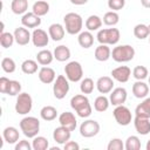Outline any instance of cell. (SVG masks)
I'll return each mask as SVG.
<instances>
[{"instance_id":"obj_14","label":"cell","mask_w":150,"mask_h":150,"mask_svg":"<svg viewBox=\"0 0 150 150\" xmlns=\"http://www.w3.org/2000/svg\"><path fill=\"white\" fill-rule=\"evenodd\" d=\"M70 136H71V131L63 125L55 128L53 131V139L60 145L66 144L70 139Z\"/></svg>"},{"instance_id":"obj_19","label":"cell","mask_w":150,"mask_h":150,"mask_svg":"<svg viewBox=\"0 0 150 150\" xmlns=\"http://www.w3.org/2000/svg\"><path fill=\"white\" fill-rule=\"evenodd\" d=\"M21 25L26 28H36L41 25V16L33 12H27L21 18Z\"/></svg>"},{"instance_id":"obj_34","label":"cell","mask_w":150,"mask_h":150,"mask_svg":"<svg viewBox=\"0 0 150 150\" xmlns=\"http://www.w3.org/2000/svg\"><path fill=\"white\" fill-rule=\"evenodd\" d=\"M38 68H39L38 61L32 60V59H27L21 63V70L23 74H27V75L35 74L38 71Z\"/></svg>"},{"instance_id":"obj_41","label":"cell","mask_w":150,"mask_h":150,"mask_svg":"<svg viewBox=\"0 0 150 150\" xmlns=\"http://www.w3.org/2000/svg\"><path fill=\"white\" fill-rule=\"evenodd\" d=\"M149 75V70L145 66H136L132 69V76L136 81H143L148 77Z\"/></svg>"},{"instance_id":"obj_29","label":"cell","mask_w":150,"mask_h":150,"mask_svg":"<svg viewBox=\"0 0 150 150\" xmlns=\"http://www.w3.org/2000/svg\"><path fill=\"white\" fill-rule=\"evenodd\" d=\"M53 60H54V54L48 49H41L36 54V61L41 66H48L53 62Z\"/></svg>"},{"instance_id":"obj_45","label":"cell","mask_w":150,"mask_h":150,"mask_svg":"<svg viewBox=\"0 0 150 150\" xmlns=\"http://www.w3.org/2000/svg\"><path fill=\"white\" fill-rule=\"evenodd\" d=\"M125 6V0H108V7L111 11H121Z\"/></svg>"},{"instance_id":"obj_47","label":"cell","mask_w":150,"mask_h":150,"mask_svg":"<svg viewBox=\"0 0 150 150\" xmlns=\"http://www.w3.org/2000/svg\"><path fill=\"white\" fill-rule=\"evenodd\" d=\"M9 82H11V80L7 79L6 76H1L0 77V91L2 94H7V90H8V87H9Z\"/></svg>"},{"instance_id":"obj_49","label":"cell","mask_w":150,"mask_h":150,"mask_svg":"<svg viewBox=\"0 0 150 150\" xmlns=\"http://www.w3.org/2000/svg\"><path fill=\"white\" fill-rule=\"evenodd\" d=\"M89 0H70V2L75 6H82V5H86Z\"/></svg>"},{"instance_id":"obj_31","label":"cell","mask_w":150,"mask_h":150,"mask_svg":"<svg viewBox=\"0 0 150 150\" xmlns=\"http://www.w3.org/2000/svg\"><path fill=\"white\" fill-rule=\"evenodd\" d=\"M40 116L43 121L50 122V121H54L57 117V110L53 105H45L40 110Z\"/></svg>"},{"instance_id":"obj_33","label":"cell","mask_w":150,"mask_h":150,"mask_svg":"<svg viewBox=\"0 0 150 150\" xmlns=\"http://www.w3.org/2000/svg\"><path fill=\"white\" fill-rule=\"evenodd\" d=\"M32 12L39 16H43L49 12V4L45 0H38L32 7Z\"/></svg>"},{"instance_id":"obj_12","label":"cell","mask_w":150,"mask_h":150,"mask_svg":"<svg viewBox=\"0 0 150 150\" xmlns=\"http://www.w3.org/2000/svg\"><path fill=\"white\" fill-rule=\"evenodd\" d=\"M130 76H131V69L128 66H120L111 70V77L120 83L128 82Z\"/></svg>"},{"instance_id":"obj_4","label":"cell","mask_w":150,"mask_h":150,"mask_svg":"<svg viewBox=\"0 0 150 150\" xmlns=\"http://www.w3.org/2000/svg\"><path fill=\"white\" fill-rule=\"evenodd\" d=\"M135 48L130 45H118L112 48L111 50V57L114 61L123 63V62H129L134 59L135 56Z\"/></svg>"},{"instance_id":"obj_39","label":"cell","mask_w":150,"mask_h":150,"mask_svg":"<svg viewBox=\"0 0 150 150\" xmlns=\"http://www.w3.org/2000/svg\"><path fill=\"white\" fill-rule=\"evenodd\" d=\"M120 21V15L115 11H109L103 15V23L107 26H115Z\"/></svg>"},{"instance_id":"obj_52","label":"cell","mask_w":150,"mask_h":150,"mask_svg":"<svg viewBox=\"0 0 150 150\" xmlns=\"http://www.w3.org/2000/svg\"><path fill=\"white\" fill-rule=\"evenodd\" d=\"M149 43H150V34H149Z\"/></svg>"},{"instance_id":"obj_10","label":"cell","mask_w":150,"mask_h":150,"mask_svg":"<svg viewBox=\"0 0 150 150\" xmlns=\"http://www.w3.org/2000/svg\"><path fill=\"white\" fill-rule=\"evenodd\" d=\"M101 130V125L95 120H86L80 125V135L84 138H91L96 136Z\"/></svg>"},{"instance_id":"obj_5","label":"cell","mask_w":150,"mask_h":150,"mask_svg":"<svg viewBox=\"0 0 150 150\" xmlns=\"http://www.w3.org/2000/svg\"><path fill=\"white\" fill-rule=\"evenodd\" d=\"M96 39L101 45H117L121 39V33L117 28H102L97 32Z\"/></svg>"},{"instance_id":"obj_40","label":"cell","mask_w":150,"mask_h":150,"mask_svg":"<svg viewBox=\"0 0 150 150\" xmlns=\"http://www.w3.org/2000/svg\"><path fill=\"white\" fill-rule=\"evenodd\" d=\"M15 42V38L14 34L9 33V32H4L0 33V45L4 48H9L13 46V43Z\"/></svg>"},{"instance_id":"obj_3","label":"cell","mask_w":150,"mask_h":150,"mask_svg":"<svg viewBox=\"0 0 150 150\" xmlns=\"http://www.w3.org/2000/svg\"><path fill=\"white\" fill-rule=\"evenodd\" d=\"M19 125L22 134L28 138H34L40 131V121L34 116H25Z\"/></svg>"},{"instance_id":"obj_23","label":"cell","mask_w":150,"mask_h":150,"mask_svg":"<svg viewBox=\"0 0 150 150\" xmlns=\"http://www.w3.org/2000/svg\"><path fill=\"white\" fill-rule=\"evenodd\" d=\"M94 56L97 61L100 62H105L108 61L110 57H111V49L109 48L108 45H101L97 46L95 48V53H94Z\"/></svg>"},{"instance_id":"obj_15","label":"cell","mask_w":150,"mask_h":150,"mask_svg":"<svg viewBox=\"0 0 150 150\" xmlns=\"http://www.w3.org/2000/svg\"><path fill=\"white\" fill-rule=\"evenodd\" d=\"M59 123H60V125H63V127L68 128L70 131H74L76 129V127H77L76 117L70 111H64V112L60 114V116H59Z\"/></svg>"},{"instance_id":"obj_1","label":"cell","mask_w":150,"mask_h":150,"mask_svg":"<svg viewBox=\"0 0 150 150\" xmlns=\"http://www.w3.org/2000/svg\"><path fill=\"white\" fill-rule=\"evenodd\" d=\"M70 107L81 118H87L93 112V108L90 105L89 98L84 94H77L73 96L70 98Z\"/></svg>"},{"instance_id":"obj_24","label":"cell","mask_w":150,"mask_h":150,"mask_svg":"<svg viewBox=\"0 0 150 150\" xmlns=\"http://www.w3.org/2000/svg\"><path fill=\"white\" fill-rule=\"evenodd\" d=\"M132 94L136 98H145L149 94V86L144 81H136L132 84Z\"/></svg>"},{"instance_id":"obj_35","label":"cell","mask_w":150,"mask_h":150,"mask_svg":"<svg viewBox=\"0 0 150 150\" xmlns=\"http://www.w3.org/2000/svg\"><path fill=\"white\" fill-rule=\"evenodd\" d=\"M149 34H150L149 26L145 23H137L134 27V35L139 40H144L149 38Z\"/></svg>"},{"instance_id":"obj_46","label":"cell","mask_w":150,"mask_h":150,"mask_svg":"<svg viewBox=\"0 0 150 150\" xmlns=\"http://www.w3.org/2000/svg\"><path fill=\"white\" fill-rule=\"evenodd\" d=\"M32 149H33L32 144L26 139L19 141L18 143H15V146H14V150H32Z\"/></svg>"},{"instance_id":"obj_38","label":"cell","mask_w":150,"mask_h":150,"mask_svg":"<svg viewBox=\"0 0 150 150\" xmlns=\"http://www.w3.org/2000/svg\"><path fill=\"white\" fill-rule=\"evenodd\" d=\"M96 86V83H94L93 79L90 77H84L81 80V84H80V90L82 94L87 95V94H91L94 91V87Z\"/></svg>"},{"instance_id":"obj_6","label":"cell","mask_w":150,"mask_h":150,"mask_svg":"<svg viewBox=\"0 0 150 150\" xmlns=\"http://www.w3.org/2000/svg\"><path fill=\"white\" fill-rule=\"evenodd\" d=\"M15 111L19 115H27L33 108V98L28 93H20L15 101Z\"/></svg>"},{"instance_id":"obj_51","label":"cell","mask_w":150,"mask_h":150,"mask_svg":"<svg viewBox=\"0 0 150 150\" xmlns=\"http://www.w3.org/2000/svg\"><path fill=\"white\" fill-rule=\"evenodd\" d=\"M145 149L146 150H150V139L146 142V145H145Z\"/></svg>"},{"instance_id":"obj_11","label":"cell","mask_w":150,"mask_h":150,"mask_svg":"<svg viewBox=\"0 0 150 150\" xmlns=\"http://www.w3.org/2000/svg\"><path fill=\"white\" fill-rule=\"evenodd\" d=\"M127 97H128L127 89L123 88V87H117V88H114L110 91L109 101H110V104H112V105L116 107V105L123 104L127 101Z\"/></svg>"},{"instance_id":"obj_17","label":"cell","mask_w":150,"mask_h":150,"mask_svg":"<svg viewBox=\"0 0 150 150\" xmlns=\"http://www.w3.org/2000/svg\"><path fill=\"white\" fill-rule=\"evenodd\" d=\"M14 38H15V42L19 45V46H26L29 43V41L32 40V34L29 33V30L21 26V27H18L15 28L14 30Z\"/></svg>"},{"instance_id":"obj_9","label":"cell","mask_w":150,"mask_h":150,"mask_svg":"<svg viewBox=\"0 0 150 150\" xmlns=\"http://www.w3.org/2000/svg\"><path fill=\"white\" fill-rule=\"evenodd\" d=\"M112 115H114V118L117 122V124L118 125H122V127L129 125L131 123V121H132L131 111L124 104L116 105L115 109H114V111H112Z\"/></svg>"},{"instance_id":"obj_30","label":"cell","mask_w":150,"mask_h":150,"mask_svg":"<svg viewBox=\"0 0 150 150\" xmlns=\"http://www.w3.org/2000/svg\"><path fill=\"white\" fill-rule=\"evenodd\" d=\"M11 9L16 15H23L28 11V0H12Z\"/></svg>"},{"instance_id":"obj_7","label":"cell","mask_w":150,"mask_h":150,"mask_svg":"<svg viewBox=\"0 0 150 150\" xmlns=\"http://www.w3.org/2000/svg\"><path fill=\"white\" fill-rule=\"evenodd\" d=\"M64 74L69 82H79L83 77V68L79 61H70L64 66Z\"/></svg>"},{"instance_id":"obj_28","label":"cell","mask_w":150,"mask_h":150,"mask_svg":"<svg viewBox=\"0 0 150 150\" xmlns=\"http://www.w3.org/2000/svg\"><path fill=\"white\" fill-rule=\"evenodd\" d=\"M135 116L142 117H150V97H145L136 108H135Z\"/></svg>"},{"instance_id":"obj_22","label":"cell","mask_w":150,"mask_h":150,"mask_svg":"<svg viewBox=\"0 0 150 150\" xmlns=\"http://www.w3.org/2000/svg\"><path fill=\"white\" fill-rule=\"evenodd\" d=\"M20 132L15 127H6L2 131V138L8 144H15L19 142Z\"/></svg>"},{"instance_id":"obj_21","label":"cell","mask_w":150,"mask_h":150,"mask_svg":"<svg viewBox=\"0 0 150 150\" xmlns=\"http://www.w3.org/2000/svg\"><path fill=\"white\" fill-rule=\"evenodd\" d=\"M48 34H49V38L53 41H61L64 38L66 28L61 23H57V22L56 23H52L48 27Z\"/></svg>"},{"instance_id":"obj_25","label":"cell","mask_w":150,"mask_h":150,"mask_svg":"<svg viewBox=\"0 0 150 150\" xmlns=\"http://www.w3.org/2000/svg\"><path fill=\"white\" fill-rule=\"evenodd\" d=\"M53 54H54V59H55L56 61H59V62L68 61V60L70 59V55H71L70 49H69L66 45H60V46L55 47Z\"/></svg>"},{"instance_id":"obj_13","label":"cell","mask_w":150,"mask_h":150,"mask_svg":"<svg viewBox=\"0 0 150 150\" xmlns=\"http://www.w3.org/2000/svg\"><path fill=\"white\" fill-rule=\"evenodd\" d=\"M32 42L35 47H46L49 42V34L41 28H34L32 33Z\"/></svg>"},{"instance_id":"obj_20","label":"cell","mask_w":150,"mask_h":150,"mask_svg":"<svg viewBox=\"0 0 150 150\" xmlns=\"http://www.w3.org/2000/svg\"><path fill=\"white\" fill-rule=\"evenodd\" d=\"M38 76H39V80L45 83V84H49V83H54L55 79H56V74H55V70L48 66H43L39 69V73H38Z\"/></svg>"},{"instance_id":"obj_18","label":"cell","mask_w":150,"mask_h":150,"mask_svg":"<svg viewBox=\"0 0 150 150\" xmlns=\"http://www.w3.org/2000/svg\"><path fill=\"white\" fill-rule=\"evenodd\" d=\"M96 88L100 94H109L114 89V79L110 76H101L96 81Z\"/></svg>"},{"instance_id":"obj_2","label":"cell","mask_w":150,"mask_h":150,"mask_svg":"<svg viewBox=\"0 0 150 150\" xmlns=\"http://www.w3.org/2000/svg\"><path fill=\"white\" fill-rule=\"evenodd\" d=\"M63 22H64V28L66 32L70 35L80 34L82 32L83 27V19L80 14L69 12L63 16Z\"/></svg>"},{"instance_id":"obj_37","label":"cell","mask_w":150,"mask_h":150,"mask_svg":"<svg viewBox=\"0 0 150 150\" xmlns=\"http://www.w3.org/2000/svg\"><path fill=\"white\" fill-rule=\"evenodd\" d=\"M141 146H142V144H141V139L138 136L131 135L125 139V143H124L125 150H139Z\"/></svg>"},{"instance_id":"obj_26","label":"cell","mask_w":150,"mask_h":150,"mask_svg":"<svg viewBox=\"0 0 150 150\" xmlns=\"http://www.w3.org/2000/svg\"><path fill=\"white\" fill-rule=\"evenodd\" d=\"M77 42H79V45H80L82 48L88 49V48H90V47L93 46V43H94V35L91 34L90 30H83V32H81V33L79 34V36H77Z\"/></svg>"},{"instance_id":"obj_8","label":"cell","mask_w":150,"mask_h":150,"mask_svg":"<svg viewBox=\"0 0 150 150\" xmlns=\"http://www.w3.org/2000/svg\"><path fill=\"white\" fill-rule=\"evenodd\" d=\"M69 80L64 75H57L53 84V94L56 100H62L69 91Z\"/></svg>"},{"instance_id":"obj_32","label":"cell","mask_w":150,"mask_h":150,"mask_svg":"<svg viewBox=\"0 0 150 150\" xmlns=\"http://www.w3.org/2000/svg\"><path fill=\"white\" fill-rule=\"evenodd\" d=\"M109 105H110V101L103 94L100 95V96H97L95 98V101H94V109L96 111H98V112H103V111L108 110Z\"/></svg>"},{"instance_id":"obj_53","label":"cell","mask_w":150,"mask_h":150,"mask_svg":"<svg viewBox=\"0 0 150 150\" xmlns=\"http://www.w3.org/2000/svg\"><path fill=\"white\" fill-rule=\"evenodd\" d=\"M149 84H150V76H149Z\"/></svg>"},{"instance_id":"obj_43","label":"cell","mask_w":150,"mask_h":150,"mask_svg":"<svg viewBox=\"0 0 150 150\" xmlns=\"http://www.w3.org/2000/svg\"><path fill=\"white\" fill-rule=\"evenodd\" d=\"M21 93V83L16 80H11L9 87L7 90V95L9 96H18Z\"/></svg>"},{"instance_id":"obj_36","label":"cell","mask_w":150,"mask_h":150,"mask_svg":"<svg viewBox=\"0 0 150 150\" xmlns=\"http://www.w3.org/2000/svg\"><path fill=\"white\" fill-rule=\"evenodd\" d=\"M33 150H47L49 148V142L45 136H35L32 141Z\"/></svg>"},{"instance_id":"obj_48","label":"cell","mask_w":150,"mask_h":150,"mask_svg":"<svg viewBox=\"0 0 150 150\" xmlns=\"http://www.w3.org/2000/svg\"><path fill=\"white\" fill-rule=\"evenodd\" d=\"M63 149L64 150H79L80 149V144L75 141H68L66 144H63Z\"/></svg>"},{"instance_id":"obj_44","label":"cell","mask_w":150,"mask_h":150,"mask_svg":"<svg viewBox=\"0 0 150 150\" xmlns=\"http://www.w3.org/2000/svg\"><path fill=\"white\" fill-rule=\"evenodd\" d=\"M108 150H123L124 149V143L121 138H111L107 145Z\"/></svg>"},{"instance_id":"obj_27","label":"cell","mask_w":150,"mask_h":150,"mask_svg":"<svg viewBox=\"0 0 150 150\" xmlns=\"http://www.w3.org/2000/svg\"><path fill=\"white\" fill-rule=\"evenodd\" d=\"M102 23H103V20L96 15V14H91L87 18L84 25H86V28L87 30H90V32H94V30H100V28L102 27Z\"/></svg>"},{"instance_id":"obj_54","label":"cell","mask_w":150,"mask_h":150,"mask_svg":"<svg viewBox=\"0 0 150 150\" xmlns=\"http://www.w3.org/2000/svg\"><path fill=\"white\" fill-rule=\"evenodd\" d=\"M148 26H149V30H150V25H148Z\"/></svg>"},{"instance_id":"obj_42","label":"cell","mask_w":150,"mask_h":150,"mask_svg":"<svg viewBox=\"0 0 150 150\" xmlns=\"http://www.w3.org/2000/svg\"><path fill=\"white\" fill-rule=\"evenodd\" d=\"M1 68L5 73H8V74H12L15 71L16 69V64H15V61L12 59V57H4L1 60Z\"/></svg>"},{"instance_id":"obj_50","label":"cell","mask_w":150,"mask_h":150,"mask_svg":"<svg viewBox=\"0 0 150 150\" xmlns=\"http://www.w3.org/2000/svg\"><path fill=\"white\" fill-rule=\"evenodd\" d=\"M141 4L145 8H150V0H141Z\"/></svg>"},{"instance_id":"obj_16","label":"cell","mask_w":150,"mask_h":150,"mask_svg":"<svg viewBox=\"0 0 150 150\" xmlns=\"http://www.w3.org/2000/svg\"><path fill=\"white\" fill-rule=\"evenodd\" d=\"M134 127L137 134L145 136L150 134V121L148 117H142V116H135L134 118Z\"/></svg>"}]
</instances>
